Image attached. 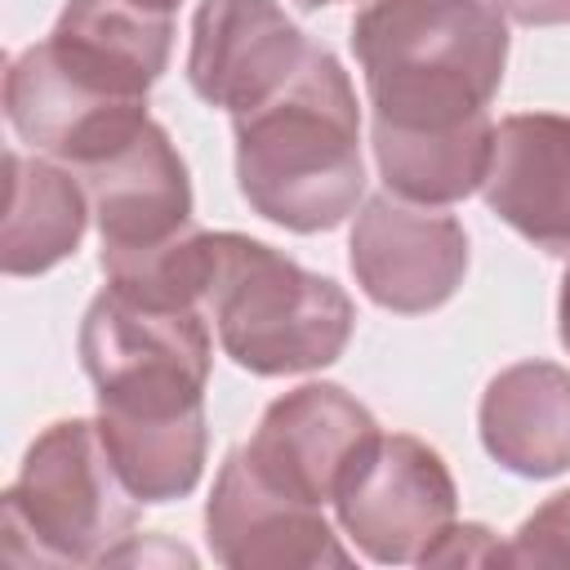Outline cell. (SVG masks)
I'll list each match as a JSON object with an SVG mask.
<instances>
[{
	"mask_svg": "<svg viewBox=\"0 0 570 570\" xmlns=\"http://www.w3.org/2000/svg\"><path fill=\"white\" fill-rule=\"evenodd\" d=\"M330 508L361 557L379 566H419L436 534L459 517V490L428 441L379 432Z\"/></svg>",
	"mask_w": 570,
	"mask_h": 570,
	"instance_id": "cell-6",
	"label": "cell"
},
{
	"mask_svg": "<svg viewBox=\"0 0 570 570\" xmlns=\"http://www.w3.org/2000/svg\"><path fill=\"white\" fill-rule=\"evenodd\" d=\"M147 4H160V9H174V13H178V4H183V0H147Z\"/></svg>",
	"mask_w": 570,
	"mask_h": 570,
	"instance_id": "cell-24",
	"label": "cell"
},
{
	"mask_svg": "<svg viewBox=\"0 0 570 570\" xmlns=\"http://www.w3.org/2000/svg\"><path fill=\"white\" fill-rule=\"evenodd\" d=\"M4 116L13 134L71 169L102 160L111 147H120L134 129L151 120L147 102L102 94L71 76L49 45H27L4 67Z\"/></svg>",
	"mask_w": 570,
	"mask_h": 570,
	"instance_id": "cell-12",
	"label": "cell"
},
{
	"mask_svg": "<svg viewBox=\"0 0 570 570\" xmlns=\"http://www.w3.org/2000/svg\"><path fill=\"white\" fill-rule=\"evenodd\" d=\"M468 232L436 205H414L392 191L356 209L347 263L361 294L396 316L445 307L468 276Z\"/></svg>",
	"mask_w": 570,
	"mask_h": 570,
	"instance_id": "cell-7",
	"label": "cell"
},
{
	"mask_svg": "<svg viewBox=\"0 0 570 570\" xmlns=\"http://www.w3.org/2000/svg\"><path fill=\"white\" fill-rule=\"evenodd\" d=\"M80 365L98 401V436L142 508L187 499L205 476V387L214 334L205 307H147L94 294L80 321Z\"/></svg>",
	"mask_w": 570,
	"mask_h": 570,
	"instance_id": "cell-1",
	"label": "cell"
},
{
	"mask_svg": "<svg viewBox=\"0 0 570 570\" xmlns=\"http://www.w3.org/2000/svg\"><path fill=\"white\" fill-rule=\"evenodd\" d=\"M481 200L534 249L570 258V116H503L494 125Z\"/></svg>",
	"mask_w": 570,
	"mask_h": 570,
	"instance_id": "cell-13",
	"label": "cell"
},
{
	"mask_svg": "<svg viewBox=\"0 0 570 570\" xmlns=\"http://www.w3.org/2000/svg\"><path fill=\"white\" fill-rule=\"evenodd\" d=\"M142 503L125 490L94 419L49 423L0 499V557L9 566H107L134 534Z\"/></svg>",
	"mask_w": 570,
	"mask_h": 570,
	"instance_id": "cell-5",
	"label": "cell"
},
{
	"mask_svg": "<svg viewBox=\"0 0 570 570\" xmlns=\"http://www.w3.org/2000/svg\"><path fill=\"white\" fill-rule=\"evenodd\" d=\"M419 566H508V543H499V534L490 525L450 521L436 534V543L423 552Z\"/></svg>",
	"mask_w": 570,
	"mask_h": 570,
	"instance_id": "cell-19",
	"label": "cell"
},
{
	"mask_svg": "<svg viewBox=\"0 0 570 570\" xmlns=\"http://www.w3.org/2000/svg\"><path fill=\"white\" fill-rule=\"evenodd\" d=\"M307 53L312 40L276 0H200L191 13L187 85L200 102L240 116L276 98Z\"/></svg>",
	"mask_w": 570,
	"mask_h": 570,
	"instance_id": "cell-10",
	"label": "cell"
},
{
	"mask_svg": "<svg viewBox=\"0 0 570 570\" xmlns=\"http://www.w3.org/2000/svg\"><path fill=\"white\" fill-rule=\"evenodd\" d=\"M205 543L227 570H343L352 552L325 508L272 490L236 450H227L205 499Z\"/></svg>",
	"mask_w": 570,
	"mask_h": 570,
	"instance_id": "cell-9",
	"label": "cell"
},
{
	"mask_svg": "<svg viewBox=\"0 0 570 570\" xmlns=\"http://www.w3.org/2000/svg\"><path fill=\"white\" fill-rule=\"evenodd\" d=\"M4 223H0V267L4 276H45L67 263L94 218L80 174L53 156L18 151L4 156Z\"/></svg>",
	"mask_w": 570,
	"mask_h": 570,
	"instance_id": "cell-16",
	"label": "cell"
},
{
	"mask_svg": "<svg viewBox=\"0 0 570 570\" xmlns=\"http://www.w3.org/2000/svg\"><path fill=\"white\" fill-rule=\"evenodd\" d=\"M379 432V419L347 387L298 383L263 410L240 454L272 490L325 508Z\"/></svg>",
	"mask_w": 570,
	"mask_h": 570,
	"instance_id": "cell-8",
	"label": "cell"
},
{
	"mask_svg": "<svg viewBox=\"0 0 570 570\" xmlns=\"http://www.w3.org/2000/svg\"><path fill=\"white\" fill-rule=\"evenodd\" d=\"M298 9H325V4H338V0H294Z\"/></svg>",
	"mask_w": 570,
	"mask_h": 570,
	"instance_id": "cell-23",
	"label": "cell"
},
{
	"mask_svg": "<svg viewBox=\"0 0 570 570\" xmlns=\"http://www.w3.org/2000/svg\"><path fill=\"white\" fill-rule=\"evenodd\" d=\"M236 187L245 205L298 236L334 232L365 196L361 107L343 62L312 45L294 80L254 111L232 116Z\"/></svg>",
	"mask_w": 570,
	"mask_h": 570,
	"instance_id": "cell-3",
	"label": "cell"
},
{
	"mask_svg": "<svg viewBox=\"0 0 570 570\" xmlns=\"http://www.w3.org/2000/svg\"><path fill=\"white\" fill-rule=\"evenodd\" d=\"M503 18L521 27H566L570 22V0H494Z\"/></svg>",
	"mask_w": 570,
	"mask_h": 570,
	"instance_id": "cell-21",
	"label": "cell"
},
{
	"mask_svg": "<svg viewBox=\"0 0 570 570\" xmlns=\"http://www.w3.org/2000/svg\"><path fill=\"white\" fill-rule=\"evenodd\" d=\"M370 134H450L490 120L508 71L494 0H370L352 18Z\"/></svg>",
	"mask_w": 570,
	"mask_h": 570,
	"instance_id": "cell-2",
	"label": "cell"
},
{
	"mask_svg": "<svg viewBox=\"0 0 570 570\" xmlns=\"http://www.w3.org/2000/svg\"><path fill=\"white\" fill-rule=\"evenodd\" d=\"M45 45L85 85L147 102L174 53V9L147 0H67Z\"/></svg>",
	"mask_w": 570,
	"mask_h": 570,
	"instance_id": "cell-14",
	"label": "cell"
},
{
	"mask_svg": "<svg viewBox=\"0 0 570 570\" xmlns=\"http://www.w3.org/2000/svg\"><path fill=\"white\" fill-rule=\"evenodd\" d=\"M76 174L89 191L94 227L102 240L98 263L160 249L196 227L187 160L160 120H147L120 147L94 165H80Z\"/></svg>",
	"mask_w": 570,
	"mask_h": 570,
	"instance_id": "cell-11",
	"label": "cell"
},
{
	"mask_svg": "<svg viewBox=\"0 0 570 570\" xmlns=\"http://www.w3.org/2000/svg\"><path fill=\"white\" fill-rule=\"evenodd\" d=\"M138 561H142V566H147V561H165V566H178V561H183V566H196V557H191L187 548L165 543L160 534H147V539H142V534H129V539L107 557V566H138Z\"/></svg>",
	"mask_w": 570,
	"mask_h": 570,
	"instance_id": "cell-20",
	"label": "cell"
},
{
	"mask_svg": "<svg viewBox=\"0 0 570 570\" xmlns=\"http://www.w3.org/2000/svg\"><path fill=\"white\" fill-rule=\"evenodd\" d=\"M485 454L525 481L570 472V370L557 361H517L481 392Z\"/></svg>",
	"mask_w": 570,
	"mask_h": 570,
	"instance_id": "cell-15",
	"label": "cell"
},
{
	"mask_svg": "<svg viewBox=\"0 0 570 570\" xmlns=\"http://www.w3.org/2000/svg\"><path fill=\"white\" fill-rule=\"evenodd\" d=\"M508 566L566 570L570 566V490L543 499L508 539Z\"/></svg>",
	"mask_w": 570,
	"mask_h": 570,
	"instance_id": "cell-18",
	"label": "cell"
},
{
	"mask_svg": "<svg viewBox=\"0 0 570 570\" xmlns=\"http://www.w3.org/2000/svg\"><path fill=\"white\" fill-rule=\"evenodd\" d=\"M205 316L218 347L258 379L325 370L356 330V307L334 276L307 272L245 232H214Z\"/></svg>",
	"mask_w": 570,
	"mask_h": 570,
	"instance_id": "cell-4",
	"label": "cell"
},
{
	"mask_svg": "<svg viewBox=\"0 0 570 570\" xmlns=\"http://www.w3.org/2000/svg\"><path fill=\"white\" fill-rule=\"evenodd\" d=\"M557 334H561V347L570 352V258H566V272H561V298H557Z\"/></svg>",
	"mask_w": 570,
	"mask_h": 570,
	"instance_id": "cell-22",
	"label": "cell"
},
{
	"mask_svg": "<svg viewBox=\"0 0 570 570\" xmlns=\"http://www.w3.org/2000/svg\"><path fill=\"white\" fill-rule=\"evenodd\" d=\"M370 147L392 196L445 209L481 191L494 151V120L450 134H370Z\"/></svg>",
	"mask_w": 570,
	"mask_h": 570,
	"instance_id": "cell-17",
	"label": "cell"
}]
</instances>
